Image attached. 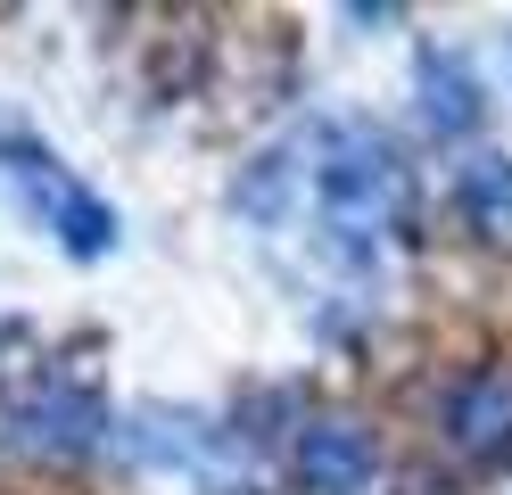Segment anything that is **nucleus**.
Wrapping results in <instances>:
<instances>
[{
	"label": "nucleus",
	"instance_id": "obj_1",
	"mask_svg": "<svg viewBox=\"0 0 512 495\" xmlns=\"http://www.w3.org/2000/svg\"><path fill=\"white\" fill-rule=\"evenodd\" d=\"M314 207H323V240L339 264H372L380 240L405 215V165L389 149V132L372 124H331L323 165H314Z\"/></svg>",
	"mask_w": 512,
	"mask_h": 495
},
{
	"label": "nucleus",
	"instance_id": "obj_2",
	"mask_svg": "<svg viewBox=\"0 0 512 495\" xmlns=\"http://www.w3.org/2000/svg\"><path fill=\"white\" fill-rule=\"evenodd\" d=\"M0 165L17 174V190L34 198V215L58 231V248H67V256H108V248H116V207H108L100 190H83L50 149H34V141H0Z\"/></svg>",
	"mask_w": 512,
	"mask_h": 495
},
{
	"label": "nucleus",
	"instance_id": "obj_3",
	"mask_svg": "<svg viewBox=\"0 0 512 495\" xmlns=\"http://www.w3.org/2000/svg\"><path fill=\"white\" fill-rule=\"evenodd\" d=\"M108 438H116L108 396H100V388H83V380H42V388L17 405V429H9V446H17V454H42V462L100 454Z\"/></svg>",
	"mask_w": 512,
	"mask_h": 495
},
{
	"label": "nucleus",
	"instance_id": "obj_4",
	"mask_svg": "<svg viewBox=\"0 0 512 495\" xmlns=\"http://www.w3.org/2000/svg\"><path fill=\"white\" fill-rule=\"evenodd\" d=\"M290 462H298L306 495H372V479H380V454H372V438H364L356 421H339V413H314V421H298Z\"/></svg>",
	"mask_w": 512,
	"mask_h": 495
},
{
	"label": "nucleus",
	"instance_id": "obj_5",
	"mask_svg": "<svg viewBox=\"0 0 512 495\" xmlns=\"http://www.w3.org/2000/svg\"><path fill=\"white\" fill-rule=\"evenodd\" d=\"M446 438H455L471 462H504L512 454V388L496 372L455 380V396H446Z\"/></svg>",
	"mask_w": 512,
	"mask_h": 495
},
{
	"label": "nucleus",
	"instance_id": "obj_6",
	"mask_svg": "<svg viewBox=\"0 0 512 495\" xmlns=\"http://www.w3.org/2000/svg\"><path fill=\"white\" fill-rule=\"evenodd\" d=\"M422 124L438 132V141H463V132H479V116H488V91H479L471 58L463 50H422Z\"/></svg>",
	"mask_w": 512,
	"mask_h": 495
},
{
	"label": "nucleus",
	"instance_id": "obj_7",
	"mask_svg": "<svg viewBox=\"0 0 512 495\" xmlns=\"http://www.w3.org/2000/svg\"><path fill=\"white\" fill-rule=\"evenodd\" d=\"M455 215L479 240H512V157H463L455 165Z\"/></svg>",
	"mask_w": 512,
	"mask_h": 495
}]
</instances>
